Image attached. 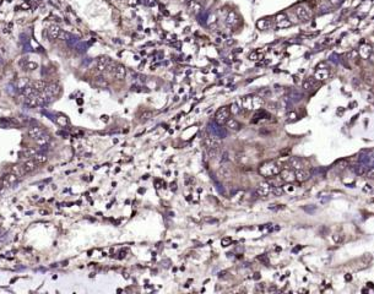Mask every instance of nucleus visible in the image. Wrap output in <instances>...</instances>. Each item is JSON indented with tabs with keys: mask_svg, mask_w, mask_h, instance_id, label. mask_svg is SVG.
Listing matches in <instances>:
<instances>
[{
	"mask_svg": "<svg viewBox=\"0 0 374 294\" xmlns=\"http://www.w3.org/2000/svg\"><path fill=\"white\" fill-rule=\"evenodd\" d=\"M281 170H282L281 165L275 161L265 162L259 167V173L263 176H266V178H272V176H275V175H278Z\"/></svg>",
	"mask_w": 374,
	"mask_h": 294,
	"instance_id": "nucleus-1",
	"label": "nucleus"
},
{
	"mask_svg": "<svg viewBox=\"0 0 374 294\" xmlns=\"http://www.w3.org/2000/svg\"><path fill=\"white\" fill-rule=\"evenodd\" d=\"M264 105V99L259 96H248L243 98V107L248 110L260 109Z\"/></svg>",
	"mask_w": 374,
	"mask_h": 294,
	"instance_id": "nucleus-2",
	"label": "nucleus"
},
{
	"mask_svg": "<svg viewBox=\"0 0 374 294\" xmlns=\"http://www.w3.org/2000/svg\"><path fill=\"white\" fill-rule=\"evenodd\" d=\"M229 115H231L229 108L222 107V108H220L219 110L216 112V114H215V122L219 125H223V124H226V122L229 118Z\"/></svg>",
	"mask_w": 374,
	"mask_h": 294,
	"instance_id": "nucleus-3",
	"label": "nucleus"
},
{
	"mask_svg": "<svg viewBox=\"0 0 374 294\" xmlns=\"http://www.w3.org/2000/svg\"><path fill=\"white\" fill-rule=\"evenodd\" d=\"M204 143L206 146V149H220L222 146V141L220 137L216 136H207L204 140Z\"/></svg>",
	"mask_w": 374,
	"mask_h": 294,
	"instance_id": "nucleus-4",
	"label": "nucleus"
},
{
	"mask_svg": "<svg viewBox=\"0 0 374 294\" xmlns=\"http://www.w3.org/2000/svg\"><path fill=\"white\" fill-rule=\"evenodd\" d=\"M294 12H296L297 17H298L301 21H308V20L310 18V11H309V9H308L307 6H304V5L297 6L296 10H294Z\"/></svg>",
	"mask_w": 374,
	"mask_h": 294,
	"instance_id": "nucleus-5",
	"label": "nucleus"
},
{
	"mask_svg": "<svg viewBox=\"0 0 374 294\" xmlns=\"http://www.w3.org/2000/svg\"><path fill=\"white\" fill-rule=\"evenodd\" d=\"M2 179H3V184H4V186H14L17 182H19V179H20V176H17L15 173H9V174H6V175H4V176H2Z\"/></svg>",
	"mask_w": 374,
	"mask_h": 294,
	"instance_id": "nucleus-6",
	"label": "nucleus"
},
{
	"mask_svg": "<svg viewBox=\"0 0 374 294\" xmlns=\"http://www.w3.org/2000/svg\"><path fill=\"white\" fill-rule=\"evenodd\" d=\"M280 176H281V179L286 183H292L296 180V174L292 169H282L280 172Z\"/></svg>",
	"mask_w": 374,
	"mask_h": 294,
	"instance_id": "nucleus-7",
	"label": "nucleus"
},
{
	"mask_svg": "<svg viewBox=\"0 0 374 294\" xmlns=\"http://www.w3.org/2000/svg\"><path fill=\"white\" fill-rule=\"evenodd\" d=\"M112 60L109 58H107V56H101V58H98L97 59V63H96V70L98 71V72H103V71H106L107 70V66H108V64L110 63Z\"/></svg>",
	"mask_w": 374,
	"mask_h": 294,
	"instance_id": "nucleus-8",
	"label": "nucleus"
},
{
	"mask_svg": "<svg viewBox=\"0 0 374 294\" xmlns=\"http://www.w3.org/2000/svg\"><path fill=\"white\" fill-rule=\"evenodd\" d=\"M271 189H272V186H271L269 183L263 182V183L259 184V186H258V189H257V194H258L259 196H267V195L271 192Z\"/></svg>",
	"mask_w": 374,
	"mask_h": 294,
	"instance_id": "nucleus-9",
	"label": "nucleus"
},
{
	"mask_svg": "<svg viewBox=\"0 0 374 294\" xmlns=\"http://www.w3.org/2000/svg\"><path fill=\"white\" fill-rule=\"evenodd\" d=\"M59 91H60V88H59L58 85L50 83V85H47V87L44 88L43 93H44L46 96H48V97H55V96L59 93Z\"/></svg>",
	"mask_w": 374,
	"mask_h": 294,
	"instance_id": "nucleus-10",
	"label": "nucleus"
},
{
	"mask_svg": "<svg viewBox=\"0 0 374 294\" xmlns=\"http://www.w3.org/2000/svg\"><path fill=\"white\" fill-rule=\"evenodd\" d=\"M37 162L35 161V159H27V161H25L22 164H21V167H22V169H23V172L25 173H31V172H33L36 168H37Z\"/></svg>",
	"mask_w": 374,
	"mask_h": 294,
	"instance_id": "nucleus-11",
	"label": "nucleus"
},
{
	"mask_svg": "<svg viewBox=\"0 0 374 294\" xmlns=\"http://www.w3.org/2000/svg\"><path fill=\"white\" fill-rule=\"evenodd\" d=\"M370 54H372V47L367 43H363L358 49V55L362 59H368L370 56Z\"/></svg>",
	"mask_w": 374,
	"mask_h": 294,
	"instance_id": "nucleus-12",
	"label": "nucleus"
},
{
	"mask_svg": "<svg viewBox=\"0 0 374 294\" xmlns=\"http://www.w3.org/2000/svg\"><path fill=\"white\" fill-rule=\"evenodd\" d=\"M294 174H296V180L301 182V183L307 182L310 178V173L308 170H305V169H298V170L294 172Z\"/></svg>",
	"mask_w": 374,
	"mask_h": 294,
	"instance_id": "nucleus-13",
	"label": "nucleus"
},
{
	"mask_svg": "<svg viewBox=\"0 0 374 294\" xmlns=\"http://www.w3.org/2000/svg\"><path fill=\"white\" fill-rule=\"evenodd\" d=\"M113 75H114V77L115 79H118V80H124L125 79V76H127V69L124 68L123 65H115V68H114V71H113Z\"/></svg>",
	"mask_w": 374,
	"mask_h": 294,
	"instance_id": "nucleus-14",
	"label": "nucleus"
},
{
	"mask_svg": "<svg viewBox=\"0 0 374 294\" xmlns=\"http://www.w3.org/2000/svg\"><path fill=\"white\" fill-rule=\"evenodd\" d=\"M240 123L237 120V119H234V118H228L227 119V122H226V128L228 129V130H232V131H238V130H240Z\"/></svg>",
	"mask_w": 374,
	"mask_h": 294,
	"instance_id": "nucleus-15",
	"label": "nucleus"
},
{
	"mask_svg": "<svg viewBox=\"0 0 374 294\" xmlns=\"http://www.w3.org/2000/svg\"><path fill=\"white\" fill-rule=\"evenodd\" d=\"M44 134V130L41 128V126H31L29 129H28V135L32 137V139H37V137H39L41 135H43Z\"/></svg>",
	"mask_w": 374,
	"mask_h": 294,
	"instance_id": "nucleus-16",
	"label": "nucleus"
},
{
	"mask_svg": "<svg viewBox=\"0 0 374 294\" xmlns=\"http://www.w3.org/2000/svg\"><path fill=\"white\" fill-rule=\"evenodd\" d=\"M288 164H290V167H291L292 169H294V170H298V169H304V164H303L302 159H301V158H298V157H292V158L290 159Z\"/></svg>",
	"mask_w": 374,
	"mask_h": 294,
	"instance_id": "nucleus-17",
	"label": "nucleus"
},
{
	"mask_svg": "<svg viewBox=\"0 0 374 294\" xmlns=\"http://www.w3.org/2000/svg\"><path fill=\"white\" fill-rule=\"evenodd\" d=\"M37 95V93H36ZM36 95H33V96H31V97H27V98H25V101H23V104H25V107H27V108H36V107H38V102H37V98H36Z\"/></svg>",
	"mask_w": 374,
	"mask_h": 294,
	"instance_id": "nucleus-18",
	"label": "nucleus"
},
{
	"mask_svg": "<svg viewBox=\"0 0 374 294\" xmlns=\"http://www.w3.org/2000/svg\"><path fill=\"white\" fill-rule=\"evenodd\" d=\"M36 93H37V91L33 88V86H25V87L21 88V96L25 97V98L31 97V96H33Z\"/></svg>",
	"mask_w": 374,
	"mask_h": 294,
	"instance_id": "nucleus-19",
	"label": "nucleus"
},
{
	"mask_svg": "<svg viewBox=\"0 0 374 294\" xmlns=\"http://www.w3.org/2000/svg\"><path fill=\"white\" fill-rule=\"evenodd\" d=\"M329 77V70L328 69H318L315 71V75H314V79L318 80V81H324Z\"/></svg>",
	"mask_w": 374,
	"mask_h": 294,
	"instance_id": "nucleus-20",
	"label": "nucleus"
},
{
	"mask_svg": "<svg viewBox=\"0 0 374 294\" xmlns=\"http://www.w3.org/2000/svg\"><path fill=\"white\" fill-rule=\"evenodd\" d=\"M50 140H52V137H50V135H48V134H43V135H41L39 137H37L36 139V143L37 145H39V146H47L49 142H50Z\"/></svg>",
	"mask_w": 374,
	"mask_h": 294,
	"instance_id": "nucleus-21",
	"label": "nucleus"
},
{
	"mask_svg": "<svg viewBox=\"0 0 374 294\" xmlns=\"http://www.w3.org/2000/svg\"><path fill=\"white\" fill-rule=\"evenodd\" d=\"M226 22H227L228 25H231V26H234V25L238 22V16H237V14H236L234 11H229V12L227 14Z\"/></svg>",
	"mask_w": 374,
	"mask_h": 294,
	"instance_id": "nucleus-22",
	"label": "nucleus"
},
{
	"mask_svg": "<svg viewBox=\"0 0 374 294\" xmlns=\"http://www.w3.org/2000/svg\"><path fill=\"white\" fill-rule=\"evenodd\" d=\"M302 86H303V88H304V90H307V91L311 90V88H313V87L315 86V80H314V77H309V79H305V80L303 81Z\"/></svg>",
	"mask_w": 374,
	"mask_h": 294,
	"instance_id": "nucleus-23",
	"label": "nucleus"
},
{
	"mask_svg": "<svg viewBox=\"0 0 374 294\" xmlns=\"http://www.w3.org/2000/svg\"><path fill=\"white\" fill-rule=\"evenodd\" d=\"M46 87H47V82L43 80H37L33 82V88L37 92H43Z\"/></svg>",
	"mask_w": 374,
	"mask_h": 294,
	"instance_id": "nucleus-24",
	"label": "nucleus"
},
{
	"mask_svg": "<svg viewBox=\"0 0 374 294\" xmlns=\"http://www.w3.org/2000/svg\"><path fill=\"white\" fill-rule=\"evenodd\" d=\"M33 159L37 162V164H44V163L48 161V157H47L44 153L38 152V153H36V155L33 156Z\"/></svg>",
	"mask_w": 374,
	"mask_h": 294,
	"instance_id": "nucleus-25",
	"label": "nucleus"
},
{
	"mask_svg": "<svg viewBox=\"0 0 374 294\" xmlns=\"http://www.w3.org/2000/svg\"><path fill=\"white\" fill-rule=\"evenodd\" d=\"M257 26H258V28H260V29H267L269 27H271V21H270V20H266V18H263V20L258 21Z\"/></svg>",
	"mask_w": 374,
	"mask_h": 294,
	"instance_id": "nucleus-26",
	"label": "nucleus"
},
{
	"mask_svg": "<svg viewBox=\"0 0 374 294\" xmlns=\"http://www.w3.org/2000/svg\"><path fill=\"white\" fill-rule=\"evenodd\" d=\"M23 68H25V70L33 71V70L38 69V64H37L36 62H27V60H26V64H23Z\"/></svg>",
	"mask_w": 374,
	"mask_h": 294,
	"instance_id": "nucleus-27",
	"label": "nucleus"
},
{
	"mask_svg": "<svg viewBox=\"0 0 374 294\" xmlns=\"http://www.w3.org/2000/svg\"><path fill=\"white\" fill-rule=\"evenodd\" d=\"M189 9H190V11H193V12H199L201 9H202V6L198 3V2H190L189 3Z\"/></svg>",
	"mask_w": 374,
	"mask_h": 294,
	"instance_id": "nucleus-28",
	"label": "nucleus"
},
{
	"mask_svg": "<svg viewBox=\"0 0 374 294\" xmlns=\"http://www.w3.org/2000/svg\"><path fill=\"white\" fill-rule=\"evenodd\" d=\"M231 174H232V172L227 165H223V167L220 168V175L223 176V178H228V176H231Z\"/></svg>",
	"mask_w": 374,
	"mask_h": 294,
	"instance_id": "nucleus-29",
	"label": "nucleus"
},
{
	"mask_svg": "<svg viewBox=\"0 0 374 294\" xmlns=\"http://www.w3.org/2000/svg\"><path fill=\"white\" fill-rule=\"evenodd\" d=\"M11 172H12V173H15L17 176H20V178H21L22 175H25V174H26V173L23 172V169H22V167H21V165H14V167H12V169H11Z\"/></svg>",
	"mask_w": 374,
	"mask_h": 294,
	"instance_id": "nucleus-30",
	"label": "nucleus"
},
{
	"mask_svg": "<svg viewBox=\"0 0 374 294\" xmlns=\"http://www.w3.org/2000/svg\"><path fill=\"white\" fill-rule=\"evenodd\" d=\"M39 151H37V150H35V149H31V147H28V149H26L22 153L26 156V157H33L36 153H38Z\"/></svg>",
	"mask_w": 374,
	"mask_h": 294,
	"instance_id": "nucleus-31",
	"label": "nucleus"
},
{
	"mask_svg": "<svg viewBox=\"0 0 374 294\" xmlns=\"http://www.w3.org/2000/svg\"><path fill=\"white\" fill-rule=\"evenodd\" d=\"M271 192H272L275 196H281V195L285 192V190H284V188H281V186H274V188L271 189Z\"/></svg>",
	"mask_w": 374,
	"mask_h": 294,
	"instance_id": "nucleus-32",
	"label": "nucleus"
},
{
	"mask_svg": "<svg viewBox=\"0 0 374 294\" xmlns=\"http://www.w3.org/2000/svg\"><path fill=\"white\" fill-rule=\"evenodd\" d=\"M276 26H277L278 28H286V27H290V26H291V21H290L288 18H286V20H284V21L277 22Z\"/></svg>",
	"mask_w": 374,
	"mask_h": 294,
	"instance_id": "nucleus-33",
	"label": "nucleus"
},
{
	"mask_svg": "<svg viewBox=\"0 0 374 294\" xmlns=\"http://www.w3.org/2000/svg\"><path fill=\"white\" fill-rule=\"evenodd\" d=\"M229 112H231V114H238V113H240V107L237 104V103H233V104H231V107H229Z\"/></svg>",
	"mask_w": 374,
	"mask_h": 294,
	"instance_id": "nucleus-34",
	"label": "nucleus"
},
{
	"mask_svg": "<svg viewBox=\"0 0 374 294\" xmlns=\"http://www.w3.org/2000/svg\"><path fill=\"white\" fill-rule=\"evenodd\" d=\"M55 120H56V123H59L60 125H63V126H65V125L69 123L68 119H66V116H63V115H61V116H58Z\"/></svg>",
	"mask_w": 374,
	"mask_h": 294,
	"instance_id": "nucleus-35",
	"label": "nucleus"
},
{
	"mask_svg": "<svg viewBox=\"0 0 374 294\" xmlns=\"http://www.w3.org/2000/svg\"><path fill=\"white\" fill-rule=\"evenodd\" d=\"M250 60H253V62H257V60H259V59H261L263 58V55H260L259 53H257V52H254V53H252L250 54Z\"/></svg>",
	"mask_w": 374,
	"mask_h": 294,
	"instance_id": "nucleus-36",
	"label": "nucleus"
},
{
	"mask_svg": "<svg viewBox=\"0 0 374 294\" xmlns=\"http://www.w3.org/2000/svg\"><path fill=\"white\" fill-rule=\"evenodd\" d=\"M363 77H364V81H365L368 85H370V86H372V85L374 83V79H373V76H372V75L364 74V76H363Z\"/></svg>",
	"mask_w": 374,
	"mask_h": 294,
	"instance_id": "nucleus-37",
	"label": "nucleus"
},
{
	"mask_svg": "<svg viewBox=\"0 0 374 294\" xmlns=\"http://www.w3.org/2000/svg\"><path fill=\"white\" fill-rule=\"evenodd\" d=\"M287 18V16H286V14H278V15H276V18H275V21H276V23L277 22H280V21H284V20H286Z\"/></svg>",
	"mask_w": 374,
	"mask_h": 294,
	"instance_id": "nucleus-38",
	"label": "nucleus"
},
{
	"mask_svg": "<svg viewBox=\"0 0 374 294\" xmlns=\"http://www.w3.org/2000/svg\"><path fill=\"white\" fill-rule=\"evenodd\" d=\"M296 119H297V114H296L294 112L288 113V115H287V122H293V120H296Z\"/></svg>",
	"mask_w": 374,
	"mask_h": 294,
	"instance_id": "nucleus-39",
	"label": "nucleus"
},
{
	"mask_svg": "<svg viewBox=\"0 0 374 294\" xmlns=\"http://www.w3.org/2000/svg\"><path fill=\"white\" fill-rule=\"evenodd\" d=\"M367 178L370 179V180H374V168H370L367 172Z\"/></svg>",
	"mask_w": 374,
	"mask_h": 294,
	"instance_id": "nucleus-40",
	"label": "nucleus"
},
{
	"mask_svg": "<svg viewBox=\"0 0 374 294\" xmlns=\"http://www.w3.org/2000/svg\"><path fill=\"white\" fill-rule=\"evenodd\" d=\"M284 190H285L286 192H293V191H294V186H293L292 184H287V185H285Z\"/></svg>",
	"mask_w": 374,
	"mask_h": 294,
	"instance_id": "nucleus-41",
	"label": "nucleus"
},
{
	"mask_svg": "<svg viewBox=\"0 0 374 294\" xmlns=\"http://www.w3.org/2000/svg\"><path fill=\"white\" fill-rule=\"evenodd\" d=\"M347 56L350 59H355V58L358 56V52L357 50H351V53H347Z\"/></svg>",
	"mask_w": 374,
	"mask_h": 294,
	"instance_id": "nucleus-42",
	"label": "nucleus"
},
{
	"mask_svg": "<svg viewBox=\"0 0 374 294\" xmlns=\"http://www.w3.org/2000/svg\"><path fill=\"white\" fill-rule=\"evenodd\" d=\"M332 239H334V242H335L336 244H338L340 242H342V239H344V238L340 237V234H335L334 237H332Z\"/></svg>",
	"mask_w": 374,
	"mask_h": 294,
	"instance_id": "nucleus-43",
	"label": "nucleus"
},
{
	"mask_svg": "<svg viewBox=\"0 0 374 294\" xmlns=\"http://www.w3.org/2000/svg\"><path fill=\"white\" fill-rule=\"evenodd\" d=\"M231 243H232L231 238H228V239H226V238H225V239L222 240V245H223V246H227V245H228V244H231Z\"/></svg>",
	"mask_w": 374,
	"mask_h": 294,
	"instance_id": "nucleus-44",
	"label": "nucleus"
},
{
	"mask_svg": "<svg viewBox=\"0 0 374 294\" xmlns=\"http://www.w3.org/2000/svg\"><path fill=\"white\" fill-rule=\"evenodd\" d=\"M150 116H151V113H145V114H144V115L141 116V118H142V119H141V120H142V122H145V120H147V119H150Z\"/></svg>",
	"mask_w": 374,
	"mask_h": 294,
	"instance_id": "nucleus-45",
	"label": "nucleus"
},
{
	"mask_svg": "<svg viewBox=\"0 0 374 294\" xmlns=\"http://www.w3.org/2000/svg\"><path fill=\"white\" fill-rule=\"evenodd\" d=\"M329 3H330L331 5H334V6H336V5L341 4V0H329Z\"/></svg>",
	"mask_w": 374,
	"mask_h": 294,
	"instance_id": "nucleus-46",
	"label": "nucleus"
},
{
	"mask_svg": "<svg viewBox=\"0 0 374 294\" xmlns=\"http://www.w3.org/2000/svg\"><path fill=\"white\" fill-rule=\"evenodd\" d=\"M372 190V188H370V185H365V188L363 189V191H370Z\"/></svg>",
	"mask_w": 374,
	"mask_h": 294,
	"instance_id": "nucleus-47",
	"label": "nucleus"
},
{
	"mask_svg": "<svg viewBox=\"0 0 374 294\" xmlns=\"http://www.w3.org/2000/svg\"><path fill=\"white\" fill-rule=\"evenodd\" d=\"M345 279L348 282V281H351V279H352V276H351V275H346V276H345Z\"/></svg>",
	"mask_w": 374,
	"mask_h": 294,
	"instance_id": "nucleus-48",
	"label": "nucleus"
},
{
	"mask_svg": "<svg viewBox=\"0 0 374 294\" xmlns=\"http://www.w3.org/2000/svg\"><path fill=\"white\" fill-rule=\"evenodd\" d=\"M4 188V184H3V179L0 178V191H2V189Z\"/></svg>",
	"mask_w": 374,
	"mask_h": 294,
	"instance_id": "nucleus-49",
	"label": "nucleus"
},
{
	"mask_svg": "<svg viewBox=\"0 0 374 294\" xmlns=\"http://www.w3.org/2000/svg\"><path fill=\"white\" fill-rule=\"evenodd\" d=\"M367 286H368V287H370V288H373V283H372V282H368V283H367Z\"/></svg>",
	"mask_w": 374,
	"mask_h": 294,
	"instance_id": "nucleus-50",
	"label": "nucleus"
}]
</instances>
